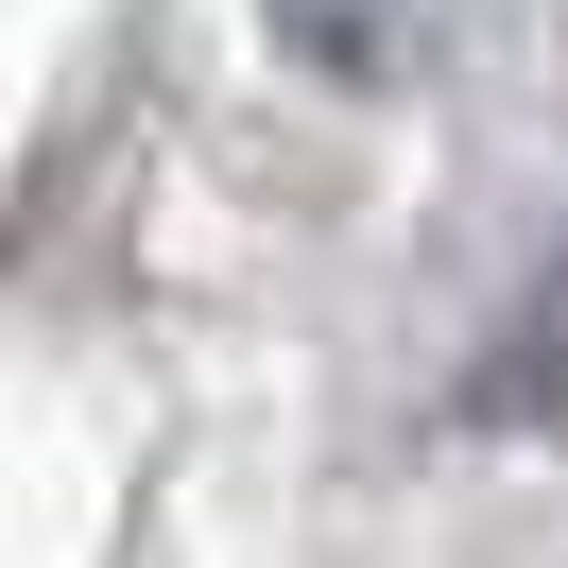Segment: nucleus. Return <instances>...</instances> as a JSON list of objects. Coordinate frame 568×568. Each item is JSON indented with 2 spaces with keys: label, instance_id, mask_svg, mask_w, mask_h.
I'll return each instance as SVG.
<instances>
[]
</instances>
